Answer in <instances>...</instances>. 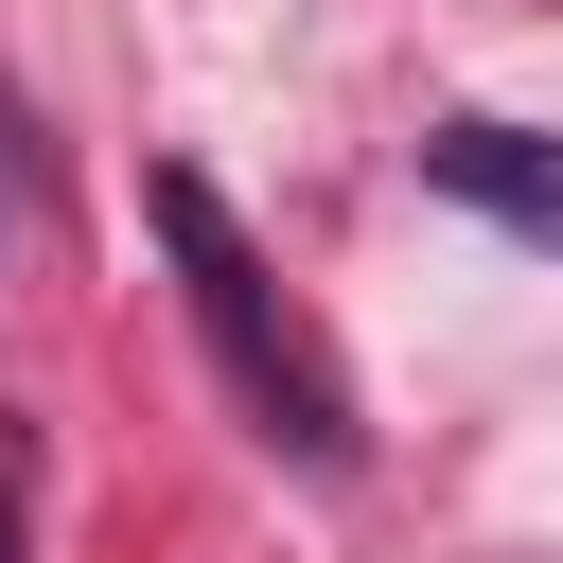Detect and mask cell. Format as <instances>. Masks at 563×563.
<instances>
[{
    "instance_id": "3",
    "label": "cell",
    "mask_w": 563,
    "mask_h": 563,
    "mask_svg": "<svg viewBox=\"0 0 563 563\" xmlns=\"http://www.w3.org/2000/svg\"><path fill=\"white\" fill-rule=\"evenodd\" d=\"M18 545H35V422L0 405V563H18Z\"/></svg>"
},
{
    "instance_id": "2",
    "label": "cell",
    "mask_w": 563,
    "mask_h": 563,
    "mask_svg": "<svg viewBox=\"0 0 563 563\" xmlns=\"http://www.w3.org/2000/svg\"><path fill=\"white\" fill-rule=\"evenodd\" d=\"M422 176H440L457 211H493L510 246H563V141H545V123H440Z\"/></svg>"
},
{
    "instance_id": "1",
    "label": "cell",
    "mask_w": 563,
    "mask_h": 563,
    "mask_svg": "<svg viewBox=\"0 0 563 563\" xmlns=\"http://www.w3.org/2000/svg\"><path fill=\"white\" fill-rule=\"evenodd\" d=\"M141 229H158V264H176V299H194V334H211L229 405H246V422H264L299 475H352V457H369L352 369H334V334L282 299V264L229 229V194H211V176H141Z\"/></svg>"
}]
</instances>
